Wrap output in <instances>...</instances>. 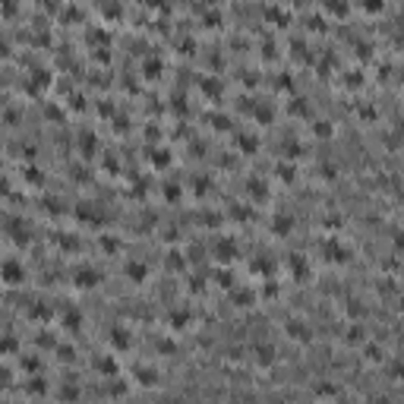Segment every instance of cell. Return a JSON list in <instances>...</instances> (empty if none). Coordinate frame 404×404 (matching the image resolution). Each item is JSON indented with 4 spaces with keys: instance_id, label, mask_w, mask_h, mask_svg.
I'll list each match as a JSON object with an SVG mask.
<instances>
[{
    "instance_id": "6da1fadb",
    "label": "cell",
    "mask_w": 404,
    "mask_h": 404,
    "mask_svg": "<svg viewBox=\"0 0 404 404\" xmlns=\"http://www.w3.org/2000/svg\"><path fill=\"white\" fill-rule=\"evenodd\" d=\"M3 275H6V281H10V284H16V281H22V268L19 265H3Z\"/></svg>"
}]
</instances>
